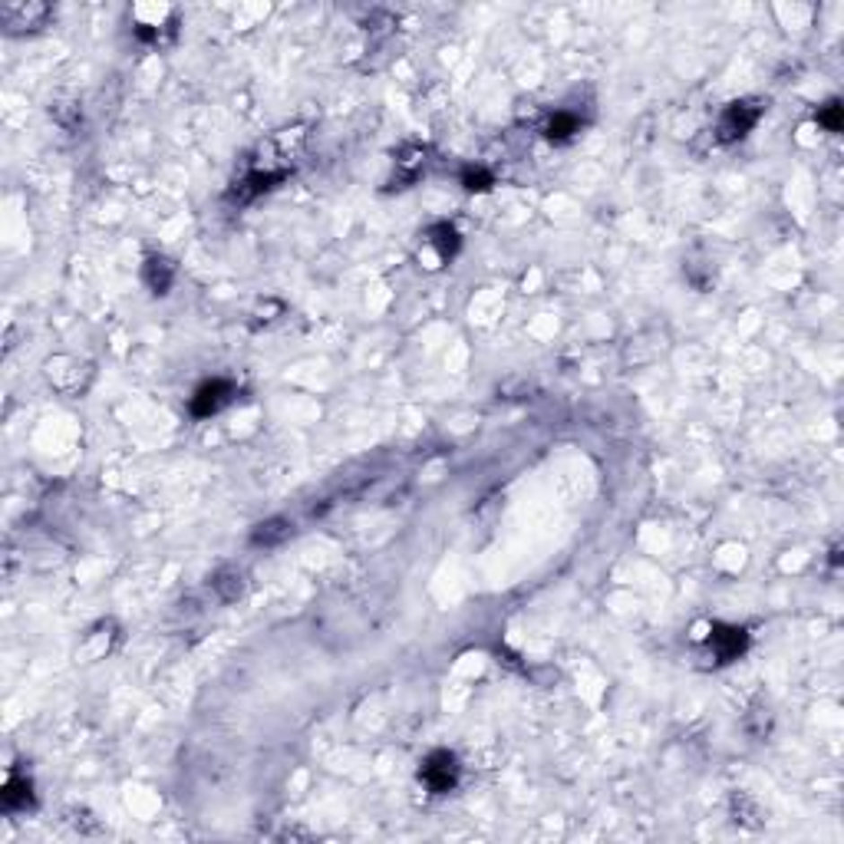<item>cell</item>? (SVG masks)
Returning <instances> with one entry per match:
<instances>
[{"label":"cell","instance_id":"4fadbf2b","mask_svg":"<svg viewBox=\"0 0 844 844\" xmlns=\"http://www.w3.org/2000/svg\"><path fill=\"white\" fill-rule=\"evenodd\" d=\"M818 123H822L828 133H838V129H841V102H838V100L828 102V106L818 112Z\"/></svg>","mask_w":844,"mask_h":844},{"label":"cell","instance_id":"8fae6325","mask_svg":"<svg viewBox=\"0 0 844 844\" xmlns=\"http://www.w3.org/2000/svg\"><path fill=\"white\" fill-rule=\"evenodd\" d=\"M214 590H218L224 600H238L241 594H245V578H241V574H234V570H224V574L214 578Z\"/></svg>","mask_w":844,"mask_h":844},{"label":"cell","instance_id":"52a82bcc","mask_svg":"<svg viewBox=\"0 0 844 844\" xmlns=\"http://www.w3.org/2000/svg\"><path fill=\"white\" fill-rule=\"evenodd\" d=\"M47 13L50 11L43 4H4L0 7V21L7 23L11 30H23V27H37Z\"/></svg>","mask_w":844,"mask_h":844},{"label":"cell","instance_id":"6da1fadb","mask_svg":"<svg viewBox=\"0 0 844 844\" xmlns=\"http://www.w3.org/2000/svg\"><path fill=\"white\" fill-rule=\"evenodd\" d=\"M762 119V106L759 102H729L719 116V126H716V139L719 143H739L745 135L753 133L755 123Z\"/></svg>","mask_w":844,"mask_h":844},{"label":"cell","instance_id":"7a4b0ae2","mask_svg":"<svg viewBox=\"0 0 844 844\" xmlns=\"http://www.w3.org/2000/svg\"><path fill=\"white\" fill-rule=\"evenodd\" d=\"M419 779H422V785H426L432 795L452 792L458 782V759L452 753H446V749H439V753H432L426 762H422Z\"/></svg>","mask_w":844,"mask_h":844},{"label":"cell","instance_id":"277c9868","mask_svg":"<svg viewBox=\"0 0 844 844\" xmlns=\"http://www.w3.org/2000/svg\"><path fill=\"white\" fill-rule=\"evenodd\" d=\"M231 396H234V383H228V379H208V383H202V387L195 389L188 409H192V416L208 419V416H214V413H222V409L231 403Z\"/></svg>","mask_w":844,"mask_h":844},{"label":"cell","instance_id":"3957f363","mask_svg":"<svg viewBox=\"0 0 844 844\" xmlns=\"http://www.w3.org/2000/svg\"><path fill=\"white\" fill-rule=\"evenodd\" d=\"M706 643H709V650H712V657H716V663H733V660H739V657L745 653V647H749V633H745L743 627L712 623Z\"/></svg>","mask_w":844,"mask_h":844},{"label":"cell","instance_id":"30bf717a","mask_svg":"<svg viewBox=\"0 0 844 844\" xmlns=\"http://www.w3.org/2000/svg\"><path fill=\"white\" fill-rule=\"evenodd\" d=\"M287 535H291V525H287L284 518H271V521H265V525H257L251 541H255V544H277V541H284Z\"/></svg>","mask_w":844,"mask_h":844},{"label":"cell","instance_id":"9c48e42d","mask_svg":"<svg viewBox=\"0 0 844 844\" xmlns=\"http://www.w3.org/2000/svg\"><path fill=\"white\" fill-rule=\"evenodd\" d=\"M578 129H580L578 116H574V112H568V109H561V112H554V116H551L548 139H554V143H568V139L578 133Z\"/></svg>","mask_w":844,"mask_h":844},{"label":"cell","instance_id":"8992f818","mask_svg":"<svg viewBox=\"0 0 844 844\" xmlns=\"http://www.w3.org/2000/svg\"><path fill=\"white\" fill-rule=\"evenodd\" d=\"M458 231L452 228V224H436L432 231H429V255H432V261L439 265H448L452 257H456L458 251Z\"/></svg>","mask_w":844,"mask_h":844},{"label":"cell","instance_id":"ba28073f","mask_svg":"<svg viewBox=\"0 0 844 844\" xmlns=\"http://www.w3.org/2000/svg\"><path fill=\"white\" fill-rule=\"evenodd\" d=\"M143 281L149 284V291H152V294H169V287H172V281H175V265L169 261V257H162V255L145 257Z\"/></svg>","mask_w":844,"mask_h":844},{"label":"cell","instance_id":"7c38bea8","mask_svg":"<svg viewBox=\"0 0 844 844\" xmlns=\"http://www.w3.org/2000/svg\"><path fill=\"white\" fill-rule=\"evenodd\" d=\"M492 182H495V178H492L482 165H468L466 172H462V185H466L468 192H485V188H492Z\"/></svg>","mask_w":844,"mask_h":844},{"label":"cell","instance_id":"5b68a950","mask_svg":"<svg viewBox=\"0 0 844 844\" xmlns=\"http://www.w3.org/2000/svg\"><path fill=\"white\" fill-rule=\"evenodd\" d=\"M33 785L30 779H21V775H11L7 779V785H4V792H0V805H4V812L13 814V812H27V808H33Z\"/></svg>","mask_w":844,"mask_h":844}]
</instances>
